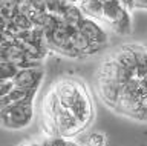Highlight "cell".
Here are the masks:
<instances>
[{
	"label": "cell",
	"instance_id": "cell-8",
	"mask_svg": "<svg viewBox=\"0 0 147 146\" xmlns=\"http://www.w3.org/2000/svg\"><path fill=\"white\" fill-rule=\"evenodd\" d=\"M103 2H106V0H103Z\"/></svg>",
	"mask_w": 147,
	"mask_h": 146
},
{
	"label": "cell",
	"instance_id": "cell-7",
	"mask_svg": "<svg viewBox=\"0 0 147 146\" xmlns=\"http://www.w3.org/2000/svg\"><path fill=\"white\" fill-rule=\"evenodd\" d=\"M84 146H107V135L103 131H95L90 132L83 141Z\"/></svg>",
	"mask_w": 147,
	"mask_h": 146
},
{
	"label": "cell",
	"instance_id": "cell-1",
	"mask_svg": "<svg viewBox=\"0 0 147 146\" xmlns=\"http://www.w3.org/2000/svg\"><path fill=\"white\" fill-rule=\"evenodd\" d=\"M94 91L115 115L147 125V43L127 42L106 52L95 68Z\"/></svg>",
	"mask_w": 147,
	"mask_h": 146
},
{
	"label": "cell",
	"instance_id": "cell-4",
	"mask_svg": "<svg viewBox=\"0 0 147 146\" xmlns=\"http://www.w3.org/2000/svg\"><path fill=\"white\" fill-rule=\"evenodd\" d=\"M17 146H84L78 140H67V139H57V137H49L45 134L31 137V139L23 140Z\"/></svg>",
	"mask_w": 147,
	"mask_h": 146
},
{
	"label": "cell",
	"instance_id": "cell-6",
	"mask_svg": "<svg viewBox=\"0 0 147 146\" xmlns=\"http://www.w3.org/2000/svg\"><path fill=\"white\" fill-rule=\"evenodd\" d=\"M78 6H80V10L83 11V14L86 17L103 23V14H104V2L103 0H81L78 3Z\"/></svg>",
	"mask_w": 147,
	"mask_h": 146
},
{
	"label": "cell",
	"instance_id": "cell-5",
	"mask_svg": "<svg viewBox=\"0 0 147 146\" xmlns=\"http://www.w3.org/2000/svg\"><path fill=\"white\" fill-rule=\"evenodd\" d=\"M127 8L124 6V3L121 0H106L104 2V14H103V23L106 28L110 29V26L124 14Z\"/></svg>",
	"mask_w": 147,
	"mask_h": 146
},
{
	"label": "cell",
	"instance_id": "cell-3",
	"mask_svg": "<svg viewBox=\"0 0 147 146\" xmlns=\"http://www.w3.org/2000/svg\"><path fill=\"white\" fill-rule=\"evenodd\" d=\"M96 117L95 91L78 75H61L48 86L38 108L40 132L78 140Z\"/></svg>",
	"mask_w": 147,
	"mask_h": 146
},
{
	"label": "cell",
	"instance_id": "cell-2",
	"mask_svg": "<svg viewBox=\"0 0 147 146\" xmlns=\"http://www.w3.org/2000/svg\"><path fill=\"white\" fill-rule=\"evenodd\" d=\"M46 45L2 34V128L22 131L32 125L35 98L46 75Z\"/></svg>",
	"mask_w": 147,
	"mask_h": 146
}]
</instances>
